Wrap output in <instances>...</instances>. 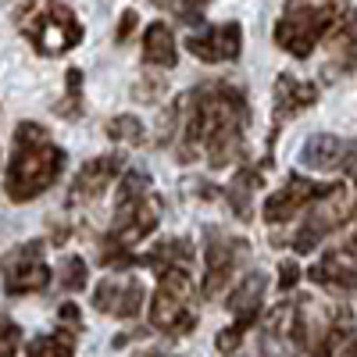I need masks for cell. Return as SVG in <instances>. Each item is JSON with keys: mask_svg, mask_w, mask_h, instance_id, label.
Returning <instances> with one entry per match:
<instances>
[{"mask_svg": "<svg viewBox=\"0 0 357 357\" xmlns=\"http://www.w3.org/2000/svg\"><path fill=\"white\" fill-rule=\"evenodd\" d=\"M183 136L175 154L183 165L207 158L211 168H225L243 154V132L250 118L243 89L229 82L197 86L190 97H183Z\"/></svg>", "mask_w": 357, "mask_h": 357, "instance_id": "1", "label": "cell"}, {"mask_svg": "<svg viewBox=\"0 0 357 357\" xmlns=\"http://www.w3.org/2000/svg\"><path fill=\"white\" fill-rule=\"evenodd\" d=\"M61 168H65V151L47 136V129L36 122H22L15 129V151H11V165L4 175L8 200L15 204L36 200L57 183Z\"/></svg>", "mask_w": 357, "mask_h": 357, "instance_id": "2", "label": "cell"}, {"mask_svg": "<svg viewBox=\"0 0 357 357\" xmlns=\"http://www.w3.org/2000/svg\"><path fill=\"white\" fill-rule=\"evenodd\" d=\"M343 15H347V0H286V8L275 22V43L286 54H293L296 61H304Z\"/></svg>", "mask_w": 357, "mask_h": 357, "instance_id": "3", "label": "cell"}, {"mask_svg": "<svg viewBox=\"0 0 357 357\" xmlns=\"http://www.w3.org/2000/svg\"><path fill=\"white\" fill-rule=\"evenodd\" d=\"M22 36L33 43L43 57L68 54L72 47L82 43V25L61 0H25L15 15Z\"/></svg>", "mask_w": 357, "mask_h": 357, "instance_id": "4", "label": "cell"}, {"mask_svg": "<svg viewBox=\"0 0 357 357\" xmlns=\"http://www.w3.org/2000/svg\"><path fill=\"white\" fill-rule=\"evenodd\" d=\"M151 325L168 336H186L197 325V304H193V282L186 268H161L158 272V293L151 301Z\"/></svg>", "mask_w": 357, "mask_h": 357, "instance_id": "5", "label": "cell"}, {"mask_svg": "<svg viewBox=\"0 0 357 357\" xmlns=\"http://www.w3.org/2000/svg\"><path fill=\"white\" fill-rule=\"evenodd\" d=\"M350 211H354L350 190H347L343 183L329 186V190H325V193L318 197V204L311 207V215H307V222L301 225V232H296L293 250H296V254L314 250V243L321 240V236H329L333 229H340V225L350 218Z\"/></svg>", "mask_w": 357, "mask_h": 357, "instance_id": "6", "label": "cell"}, {"mask_svg": "<svg viewBox=\"0 0 357 357\" xmlns=\"http://www.w3.org/2000/svg\"><path fill=\"white\" fill-rule=\"evenodd\" d=\"M161 222V207L154 197H118V211H114V225L107 236V247H122L132 250L139 240H146Z\"/></svg>", "mask_w": 357, "mask_h": 357, "instance_id": "7", "label": "cell"}, {"mask_svg": "<svg viewBox=\"0 0 357 357\" xmlns=\"http://www.w3.org/2000/svg\"><path fill=\"white\" fill-rule=\"evenodd\" d=\"M0 275H4V289H8L11 296L47 289L50 268H47V261H43V243H40V240H29V243L15 247V250L4 257V264H0Z\"/></svg>", "mask_w": 357, "mask_h": 357, "instance_id": "8", "label": "cell"}, {"mask_svg": "<svg viewBox=\"0 0 357 357\" xmlns=\"http://www.w3.org/2000/svg\"><path fill=\"white\" fill-rule=\"evenodd\" d=\"M204 247H207V275H204V296H218L232 272H236V264H240L247 257V240H232V236H225L222 229H211L204 236Z\"/></svg>", "mask_w": 357, "mask_h": 357, "instance_id": "9", "label": "cell"}, {"mask_svg": "<svg viewBox=\"0 0 357 357\" xmlns=\"http://www.w3.org/2000/svg\"><path fill=\"white\" fill-rule=\"evenodd\" d=\"M186 50L193 57H200V61L207 65H225V61H236L243 50V29L236 22H225V25H211L204 29V33H193L186 40Z\"/></svg>", "mask_w": 357, "mask_h": 357, "instance_id": "10", "label": "cell"}, {"mask_svg": "<svg viewBox=\"0 0 357 357\" xmlns=\"http://www.w3.org/2000/svg\"><path fill=\"white\" fill-rule=\"evenodd\" d=\"M325 190H329V186H318V183H311V178H304V175H293L279 193H272V197L264 200L261 215H264L268 225H282V222H289L296 211H301L307 200L321 197Z\"/></svg>", "mask_w": 357, "mask_h": 357, "instance_id": "11", "label": "cell"}, {"mask_svg": "<svg viewBox=\"0 0 357 357\" xmlns=\"http://www.w3.org/2000/svg\"><path fill=\"white\" fill-rule=\"evenodd\" d=\"M118 172H122V158L118 154H104V158H93V161H86L75 175V183L68 190V204H93L114 178Z\"/></svg>", "mask_w": 357, "mask_h": 357, "instance_id": "12", "label": "cell"}, {"mask_svg": "<svg viewBox=\"0 0 357 357\" xmlns=\"http://www.w3.org/2000/svg\"><path fill=\"white\" fill-rule=\"evenodd\" d=\"M143 282L139 279H104L93 289V307L114 318H136L143 307Z\"/></svg>", "mask_w": 357, "mask_h": 357, "instance_id": "13", "label": "cell"}, {"mask_svg": "<svg viewBox=\"0 0 357 357\" xmlns=\"http://www.w3.org/2000/svg\"><path fill=\"white\" fill-rule=\"evenodd\" d=\"M318 100V86L314 82H301L293 75H279L275 79V132L282 129V122H289L293 114H301L304 107H311ZM272 132V139H275Z\"/></svg>", "mask_w": 357, "mask_h": 357, "instance_id": "14", "label": "cell"}, {"mask_svg": "<svg viewBox=\"0 0 357 357\" xmlns=\"http://www.w3.org/2000/svg\"><path fill=\"white\" fill-rule=\"evenodd\" d=\"M307 279L321 289H340V293H354L357 289V268L343 257V254H325L318 264H311Z\"/></svg>", "mask_w": 357, "mask_h": 357, "instance_id": "15", "label": "cell"}, {"mask_svg": "<svg viewBox=\"0 0 357 357\" xmlns=\"http://www.w3.org/2000/svg\"><path fill=\"white\" fill-rule=\"evenodd\" d=\"M261 301H264V275L261 272H250L240 286L232 289V296H229V311L236 314V325H240V329H247V325L257 321Z\"/></svg>", "mask_w": 357, "mask_h": 357, "instance_id": "16", "label": "cell"}, {"mask_svg": "<svg viewBox=\"0 0 357 357\" xmlns=\"http://www.w3.org/2000/svg\"><path fill=\"white\" fill-rule=\"evenodd\" d=\"M143 57L154 68H175L178 65V50H175V33L165 22H154L143 33Z\"/></svg>", "mask_w": 357, "mask_h": 357, "instance_id": "17", "label": "cell"}, {"mask_svg": "<svg viewBox=\"0 0 357 357\" xmlns=\"http://www.w3.org/2000/svg\"><path fill=\"white\" fill-rule=\"evenodd\" d=\"M261 183H264V175L257 172V168H240L232 175V183H229V190H225V197H229V207H232V215L240 218V222H250V197L261 190Z\"/></svg>", "mask_w": 357, "mask_h": 357, "instance_id": "18", "label": "cell"}, {"mask_svg": "<svg viewBox=\"0 0 357 357\" xmlns=\"http://www.w3.org/2000/svg\"><path fill=\"white\" fill-rule=\"evenodd\" d=\"M343 154H347V143L333 132H321V136H311L301 151V161L307 168H336L343 165Z\"/></svg>", "mask_w": 357, "mask_h": 357, "instance_id": "19", "label": "cell"}, {"mask_svg": "<svg viewBox=\"0 0 357 357\" xmlns=\"http://www.w3.org/2000/svg\"><path fill=\"white\" fill-rule=\"evenodd\" d=\"M193 261V247L186 243V240H165V243H158L151 254H143L139 257V264H151V268H186Z\"/></svg>", "mask_w": 357, "mask_h": 357, "instance_id": "20", "label": "cell"}, {"mask_svg": "<svg viewBox=\"0 0 357 357\" xmlns=\"http://www.w3.org/2000/svg\"><path fill=\"white\" fill-rule=\"evenodd\" d=\"M29 357H75V336L57 329L50 336H36L29 343Z\"/></svg>", "mask_w": 357, "mask_h": 357, "instance_id": "21", "label": "cell"}, {"mask_svg": "<svg viewBox=\"0 0 357 357\" xmlns=\"http://www.w3.org/2000/svg\"><path fill=\"white\" fill-rule=\"evenodd\" d=\"M336 61L343 72L357 68V11H350V18L343 22L340 36H336Z\"/></svg>", "mask_w": 357, "mask_h": 357, "instance_id": "22", "label": "cell"}, {"mask_svg": "<svg viewBox=\"0 0 357 357\" xmlns=\"http://www.w3.org/2000/svg\"><path fill=\"white\" fill-rule=\"evenodd\" d=\"M107 136H111L114 143H122V146H139V143L146 139V129H143L139 118L118 114V118H111V122H107Z\"/></svg>", "mask_w": 357, "mask_h": 357, "instance_id": "23", "label": "cell"}, {"mask_svg": "<svg viewBox=\"0 0 357 357\" xmlns=\"http://www.w3.org/2000/svg\"><path fill=\"white\" fill-rule=\"evenodd\" d=\"M86 279H89V272H86V261L82 257H65L61 261V286L65 289H86Z\"/></svg>", "mask_w": 357, "mask_h": 357, "instance_id": "24", "label": "cell"}, {"mask_svg": "<svg viewBox=\"0 0 357 357\" xmlns=\"http://www.w3.org/2000/svg\"><path fill=\"white\" fill-rule=\"evenodd\" d=\"M161 8H168V11H175L183 22H190V25H197L200 22V15H204V8H207V0H158Z\"/></svg>", "mask_w": 357, "mask_h": 357, "instance_id": "25", "label": "cell"}, {"mask_svg": "<svg viewBox=\"0 0 357 357\" xmlns=\"http://www.w3.org/2000/svg\"><path fill=\"white\" fill-rule=\"evenodd\" d=\"M22 343V329L11 318H0V357H15Z\"/></svg>", "mask_w": 357, "mask_h": 357, "instance_id": "26", "label": "cell"}, {"mask_svg": "<svg viewBox=\"0 0 357 357\" xmlns=\"http://www.w3.org/2000/svg\"><path fill=\"white\" fill-rule=\"evenodd\" d=\"M161 89H165V82L151 75V79H139V82H136V93H132V97H136V100H143V104H151V100H158V97H161Z\"/></svg>", "mask_w": 357, "mask_h": 357, "instance_id": "27", "label": "cell"}, {"mask_svg": "<svg viewBox=\"0 0 357 357\" xmlns=\"http://www.w3.org/2000/svg\"><path fill=\"white\" fill-rule=\"evenodd\" d=\"M218 350L225 354V357H232L236 350H240V343H243V329H240V325H232V329H225V333H218Z\"/></svg>", "mask_w": 357, "mask_h": 357, "instance_id": "28", "label": "cell"}, {"mask_svg": "<svg viewBox=\"0 0 357 357\" xmlns=\"http://www.w3.org/2000/svg\"><path fill=\"white\" fill-rule=\"evenodd\" d=\"M296 282H301V268H296V261H282L279 264V289L289 293Z\"/></svg>", "mask_w": 357, "mask_h": 357, "instance_id": "29", "label": "cell"}, {"mask_svg": "<svg viewBox=\"0 0 357 357\" xmlns=\"http://www.w3.org/2000/svg\"><path fill=\"white\" fill-rule=\"evenodd\" d=\"M132 29H136V11H126V15H122V22H118L114 40H118V43H126V40L132 36Z\"/></svg>", "mask_w": 357, "mask_h": 357, "instance_id": "30", "label": "cell"}, {"mask_svg": "<svg viewBox=\"0 0 357 357\" xmlns=\"http://www.w3.org/2000/svg\"><path fill=\"white\" fill-rule=\"evenodd\" d=\"M343 168H347V175H354V183H357V143H347V154H343Z\"/></svg>", "mask_w": 357, "mask_h": 357, "instance_id": "31", "label": "cell"}, {"mask_svg": "<svg viewBox=\"0 0 357 357\" xmlns=\"http://www.w3.org/2000/svg\"><path fill=\"white\" fill-rule=\"evenodd\" d=\"M57 314H61V321H68L72 329H79V307L75 304H61V311H57Z\"/></svg>", "mask_w": 357, "mask_h": 357, "instance_id": "32", "label": "cell"}, {"mask_svg": "<svg viewBox=\"0 0 357 357\" xmlns=\"http://www.w3.org/2000/svg\"><path fill=\"white\" fill-rule=\"evenodd\" d=\"M347 357H357V336L350 340V350H347Z\"/></svg>", "mask_w": 357, "mask_h": 357, "instance_id": "33", "label": "cell"}, {"mask_svg": "<svg viewBox=\"0 0 357 357\" xmlns=\"http://www.w3.org/2000/svg\"><path fill=\"white\" fill-rule=\"evenodd\" d=\"M136 357H165V354H154V350H143V354H136Z\"/></svg>", "mask_w": 357, "mask_h": 357, "instance_id": "34", "label": "cell"}, {"mask_svg": "<svg viewBox=\"0 0 357 357\" xmlns=\"http://www.w3.org/2000/svg\"><path fill=\"white\" fill-rule=\"evenodd\" d=\"M350 250H354V254H357V232H354V236H350Z\"/></svg>", "mask_w": 357, "mask_h": 357, "instance_id": "35", "label": "cell"}]
</instances>
